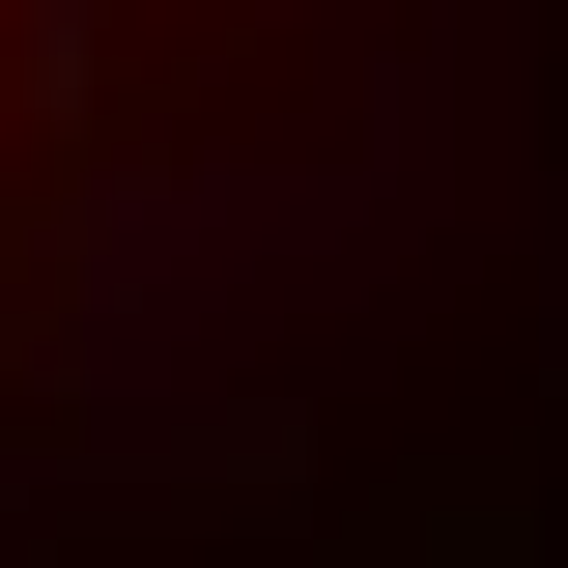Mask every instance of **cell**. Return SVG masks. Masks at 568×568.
<instances>
[{
	"label": "cell",
	"instance_id": "cell-1",
	"mask_svg": "<svg viewBox=\"0 0 568 568\" xmlns=\"http://www.w3.org/2000/svg\"><path fill=\"white\" fill-rule=\"evenodd\" d=\"M484 0H0V568H227L426 284Z\"/></svg>",
	"mask_w": 568,
	"mask_h": 568
}]
</instances>
